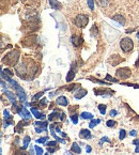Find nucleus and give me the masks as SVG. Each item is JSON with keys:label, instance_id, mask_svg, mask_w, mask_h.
Here are the masks:
<instances>
[{"label": "nucleus", "instance_id": "39", "mask_svg": "<svg viewBox=\"0 0 139 155\" xmlns=\"http://www.w3.org/2000/svg\"><path fill=\"white\" fill-rule=\"evenodd\" d=\"M110 116L111 117H114V116H117V110H111V111H110Z\"/></svg>", "mask_w": 139, "mask_h": 155}, {"label": "nucleus", "instance_id": "7", "mask_svg": "<svg viewBox=\"0 0 139 155\" xmlns=\"http://www.w3.org/2000/svg\"><path fill=\"white\" fill-rule=\"evenodd\" d=\"M16 72H17V75L21 76V77H25L26 73H27V70L25 68V64L22 63L21 65H18L16 68Z\"/></svg>", "mask_w": 139, "mask_h": 155}, {"label": "nucleus", "instance_id": "30", "mask_svg": "<svg viewBox=\"0 0 139 155\" xmlns=\"http://www.w3.org/2000/svg\"><path fill=\"white\" fill-rule=\"evenodd\" d=\"M98 3H100V5H102V7H105V5H108V0H98Z\"/></svg>", "mask_w": 139, "mask_h": 155}, {"label": "nucleus", "instance_id": "25", "mask_svg": "<svg viewBox=\"0 0 139 155\" xmlns=\"http://www.w3.org/2000/svg\"><path fill=\"white\" fill-rule=\"evenodd\" d=\"M71 120H72V122H73L74 124H77V122H78V116H77V114H73V116L71 117Z\"/></svg>", "mask_w": 139, "mask_h": 155}, {"label": "nucleus", "instance_id": "44", "mask_svg": "<svg viewBox=\"0 0 139 155\" xmlns=\"http://www.w3.org/2000/svg\"><path fill=\"white\" fill-rule=\"evenodd\" d=\"M0 155H2V151H1V149H0Z\"/></svg>", "mask_w": 139, "mask_h": 155}, {"label": "nucleus", "instance_id": "29", "mask_svg": "<svg viewBox=\"0 0 139 155\" xmlns=\"http://www.w3.org/2000/svg\"><path fill=\"white\" fill-rule=\"evenodd\" d=\"M43 95V92H39L38 94H35V95L33 96V98H32V101H37L39 100V98H41V96Z\"/></svg>", "mask_w": 139, "mask_h": 155}, {"label": "nucleus", "instance_id": "45", "mask_svg": "<svg viewBox=\"0 0 139 155\" xmlns=\"http://www.w3.org/2000/svg\"><path fill=\"white\" fill-rule=\"evenodd\" d=\"M0 126H1V120H0Z\"/></svg>", "mask_w": 139, "mask_h": 155}, {"label": "nucleus", "instance_id": "22", "mask_svg": "<svg viewBox=\"0 0 139 155\" xmlns=\"http://www.w3.org/2000/svg\"><path fill=\"white\" fill-rule=\"evenodd\" d=\"M30 142V137L29 136H26L25 138H24V147L23 149H26L28 147V144H29Z\"/></svg>", "mask_w": 139, "mask_h": 155}, {"label": "nucleus", "instance_id": "8", "mask_svg": "<svg viewBox=\"0 0 139 155\" xmlns=\"http://www.w3.org/2000/svg\"><path fill=\"white\" fill-rule=\"evenodd\" d=\"M79 136L84 139H90L91 138V133L89 130H81L79 133Z\"/></svg>", "mask_w": 139, "mask_h": 155}, {"label": "nucleus", "instance_id": "6", "mask_svg": "<svg viewBox=\"0 0 139 155\" xmlns=\"http://www.w3.org/2000/svg\"><path fill=\"white\" fill-rule=\"evenodd\" d=\"M15 89H16V92H17V95H18L21 102H25L27 96H26V93H25V91H24L23 88L19 87V84H17V86L15 87Z\"/></svg>", "mask_w": 139, "mask_h": 155}, {"label": "nucleus", "instance_id": "23", "mask_svg": "<svg viewBox=\"0 0 139 155\" xmlns=\"http://www.w3.org/2000/svg\"><path fill=\"white\" fill-rule=\"evenodd\" d=\"M98 109H100V111H101V114H106V106L105 105H100V106H98Z\"/></svg>", "mask_w": 139, "mask_h": 155}, {"label": "nucleus", "instance_id": "36", "mask_svg": "<svg viewBox=\"0 0 139 155\" xmlns=\"http://www.w3.org/2000/svg\"><path fill=\"white\" fill-rule=\"evenodd\" d=\"M104 141H107V142H109V139H108L107 137H103V139L100 141V144H101V146H102V144H103V142H104Z\"/></svg>", "mask_w": 139, "mask_h": 155}, {"label": "nucleus", "instance_id": "27", "mask_svg": "<svg viewBox=\"0 0 139 155\" xmlns=\"http://www.w3.org/2000/svg\"><path fill=\"white\" fill-rule=\"evenodd\" d=\"M106 124H107V126H109V127H112V126L116 125V121H114V120H108V121L106 122Z\"/></svg>", "mask_w": 139, "mask_h": 155}, {"label": "nucleus", "instance_id": "46", "mask_svg": "<svg viewBox=\"0 0 139 155\" xmlns=\"http://www.w3.org/2000/svg\"><path fill=\"white\" fill-rule=\"evenodd\" d=\"M45 155H48V154H45Z\"/></svg>", "mask_w": 139, "mask_h": 155}, {"label": "nucleus", "instance_id": "1", "mask_svg": "<svg viewBox=\"0 0 139 155\" xmlns=\"http://www.w3.org/2000/svg\"><path fill=\"white\" fill-rule=\"evenodd\" d=\"M19 58V51L18 50H13L11 53H8L7 55L3 57V63L7 65H15L18 61Z\"/></svg>", "mask_w": 139, "mask_h": 155}, {"label": "nucleus", "instance_id": "10", "mask_svg": "<svg viewBox=\"0 0 139 155\" xmlns=\"http://www.w3.org/2000/svg\"><path fill=\"white\" fill-rule=\"evenodd\" d=\"M31 112L33 114V116L37 119H45V114H41L37 108H31Z\"/></svg>", "mask_w": 139, "mask_h": 155}, {"label": "nucleus", "instance_id": "21", "mask_svg": "<svg viewBox=\"0 0 139 155\" xmlns=\"http://www.w3.org/2000/svg\"><path fill=\"white\" fill-rule=\"evenodd\" d=\"M80 117H81L82 119H93V116H92L91 114H89V112H82V114H80Z\"/></svg>", "mask_w": 139, "mask_h": 155}, {"label": "nucleus", "instance_id": "9", "mask_svg": "<svg viewBox=\"0 0 139 155\" xmlns=\"http://www.w3.org/2000/svg\"><path fill=\"white\" fill-rule=\"evenodd\" d=\"M18 114L25 119H28V120H30V119H31V114H30V112L28 111L26 108H22V109L18 111Z\"/></svg>", "mask_w": 139, "mask_h": 155}, {"label": "nucleus", "instance_id": "14", "mask_svg": "<svg viewBox=\"0 0 139 155\" xmlns=\"http://www.w3.org/2000/svg\"><path fill=\"white\" fill-rule=\"evenodd\" d=\"M35 125H37V126H39V127H41L43 130H46V128H47L48 123H47V122H46V121H44V122L37 121V122H35Z\"/></svg>", "mask_w": 139, "mask_h": 155}, {"label": "nucleus", "instance_id": "35", "mask_svg": "<svg viewBox=\"0 0 139 155\" xmlns=\"http://www.w3.org/2000/svg\"><path fill=\"white\" fill-rule=\"evenodd\" d=\"M3 114H5V120H7V119H9L10 117V112L8 111V110H5V111H3Z\"/></svg>", "mask_w": 139, "mask_h": 155}, {"label": "nucleus", "instance_id": "11", "mask_svg": "<svg viewBox=\"0 0 139 155\" xmlns=\"http://www.w3.org/2000/svg\"><path fill=\"white\" fill-rule=\"evenodd\" d=\"M56 103H57L58 105H61V106H66L68 104L65 96H60V97H58L57 101H56Z\"/></svg>", "mask_w": 139, "mask_h": 155}, {"label": "nucleus", "instance_id": "37", "mask_svg": "<svg viewBox=\"0 0 139 155\" xmlns=\"http://www.w3.org/2000/svg\"><path fill=\"white\" fill-rule=\"evenodd\" d=\"M106 79H107V80H110V81H114V82H117V81H118L117 79H112V77H111V76H109V75L106 76Z\"/></svg>", "mask_w": 139, "mask_h": 155}, {"label": "nucleus", "instance_id": "15", "mask_svg": "<svg viewBox=\"0 0 139 155\" xmlns=\"http://www.w3.org/2000/svg\"><path fill=\"white\" fill-rule=\"evenodd\" d=\"M87 94V90H84V89H81V90H79V91L77 92V93L75 94V97L77 98V100H79V98H82L84 95Z\"/></svg>", "mask_w": 139, "mask_h": 155}, {"label": "nucleus", "instance_id": "26", "mask_svg": "<svg viewBox=\"0 0 139 155\" xmlns=\"http://www.w3.org/2000/svg\"><path fill=\"white\" fill-rule=\"evenodd\" d=\"M48 139V137H42V138H40V139H37V142L38 143H44V142H46Z\"/></svg>", "mask_w": 139, "mask_h": 155}, {"label": "nucleus", "instance_id": "5", "mask_svg": "<svg viewBox=\"0 0 139 155\" xmlns=\"http://www.w3.org/2000/svg\"><path fill=\"white\" fill-rule=\"evenodd\" d=\"M58 117L60 118L61 121H63L64 119H65V114H63V111H61V110H57V109H56L51 114H49L48 119H49V121H51V120H54V118H58Z\"/></svg>", "mask_w": 139, "mask_h": 155}, {"label": "nucleus", "instance_id": "24", "mask_svg": "<svg viewBox=\"0 0 139 155\" xmlns=\"http://www.w3.org/2000/svg\"><path fill=\"white\" fill-rule=\"evenodd\" d=\"M125 136H126V132H125V130H120V136H119V138L122 140V139H124V138H125Z\"/></svg>", "mask_w": 139, "mask_h": 155}, {"label": "nucleus", "instance_id": "31", "mask_svg": "<svg viewBox=\"0 0 139 155\" xmlns=\"http://www.w3.org/2000/svg\"><path fill=\"white\" fill-rule=\"evenodd\" d=\"M88 5L91 10L94 9V0H88Z\"/></svg>", "mask_w": 139, "mask_h": 155}, {"label": "nucleus", "instance_id": "47", "mask_svg": "<svg viewBox=\"0 0 139 155\" xmlns=\"http://www.w3.org/2000/svg\"><path fill=\"white\" fill-rule=\"evenodd\" d=\"M138 64H139V63H138Z\"/></svg>", "mask_w": 139, "mask_h": 155}, {"label": "nucleus", "instance_id": "32", "mask_svg": "<svg viewBox=\"0 0 139 155\" xmlns=\"http://www.w3.org/2000/svg\"><path fill=\"white\" fill-rule=\"evenodd\" d=\"M134 144H136V150H135V152L139 153V140L138 139L134 140Z\"/></svg>", "mask_w": 139, "mask_h": 155}, {"label": "nucleus", "instance_id": "41", "mask_svg": "<svg viewBox=\"0 0 139 155\" xmlns=\"http://www.w3.org/2000/svg\"><path fill=\"white\" fill-rule=\"evenodd\" d=\"M86 151H87V152H88V153H90V152H91V147H90V146H87Z\"/></svg>", "mask_w": 139, "mask_h": 155}, {"label": "nucleus", "instance_id": "12", "mask_svg": "<svg viewBox=\"0 0 139 155\" xmlns=\"http://www.w3.org/2000/svg\"><path fill=\"white\" fill-rule=\"evenodd\" d=\"M49 3H50V7L53 8V9H55V10H58V9H60V8H61V5L58 2L57 0H49Z\"/></svg>", "mask_w": 139, "mask_h": 155}, {"label": "nucleus", "instance_id": "43", "mask_svg": "<svg viewBox=\"0 0 139 155\" xmlns=\"http://www.w3.org/2000/svg\"><path fill=\"white\" fill-rule=\"evenodd\" d=\"M137 38H138V39H139V31L137 32Z\"/></svg>", "mask_w": 139, "mask_h": 155}, {"label": "nucleus", "instance_id": "28", "mask_svg": "<svg viewBox=\"0 0 139 155\" xmlns=\"http://www.w3.org/2000/svg\"><path fill=\"white\" fill-rule=\"evenodd\" d=\"M34 149H35L37 155H42V154H43V150H42V148H40V147H34Z\"/></svg>", "mask_w": 139, "mask_h": 155}, {"label": "nucleus", "instance_id": "19", "mask_svg": "<svg viewBox=\"0 0 139 155\" xmlns=\"http://www.w3.org/2000/svg\"><path fill=\"white\" fill-rule=\"evenodd\" d=\"M74 77H75V73H74L73 71H70L68 74V76H66V81L68 82L72 81V80L74 79Z\"/></svg>", "mask_w": 139, "mask_h": 155}, {"label": "nucleus", "instance_id": "38", "mask_svg": "<svg viewBox=\"0 0 139 155\" xmlns=\"http://www.w3.org/2000/svg\"><path fill=\"white\" fill-rule=\"evenodd\" d=\"M3 72H5V73H7L9 76H13V73H12L11 71H9V70H5V71H3Z\"/></svg>", "mask_w": 139, "mask_h": 155}, {"label": "nucleus", "instance_id": "33", "mask_svg": "<svg viewBox=\"0 0 139 155\" xmlns=\"http://www.w3.org/2000/svg\"><path fill=\"white\" fill-rule=\"evenodd\" d=\"M46 146H47L48 148H50V147H56V146H57V142H56V141H49V142H47V143H46Z\"/></svg>", "mask_w": 139, "mask_h": 155}, {"label": "nucleus", "instance_id": "3", "mask_svg": "<svg viewBox=\"0 0 139 155\" xmlns=\"http://www.w3.org/2000/svg\"><path fill=\"white\" fill-rule=\"evenodd\" d=\"M88 23H89V18L87 17L86 15H82V14H80V15H77L75 18V25L77 26V27L79 28H84L87 25H88Z\"/></svg>", "mask_w": 139, "mask_h": 155}, {"label": "nucleus", "instance_id": "34", "mask_svg": "<svg viewBox=\"0 0 139 155\" xmlns=\"http://www.w3.org/2000/svg\"><path fill=\"white\" fill-rule=\"evenodd\" d=\"M46 103H47V101H46V98H43V100L40 102V106H42V107H45L46 106Z\"/></svg>", "mask_w": 139, "mask_h": 155}, {"label": "nucleus", "instance_id": "2", "mask_svg": "<svg viewBox=\"0 0 139 155\" xmlns=\"http://www.w3.org/2000/svg\"><path fill=\"white\" fill-rule=\"evenodd\" d=\"M120 46L123 51L128 53V51H131V50L134 48V43H133V41L130 39V38H124V39L121 40Z\"/></svg>", "mask_w": 139, "mask_h": 155}, {"label": "nucleus", "instance_id": "18", "mask_svg": "<svg viewBox=\"0 0 139 155\" xmlns=\"http://www.w3.org/2000/svg\"><path fill=\"white\" fill-rule=\"evenodd\" d=\"M71 149H72V151H73V152L77 153V154H79V153L81 152V149L78 147V144L76 143V142H74V143L72 144V148Z\"/></svg>", "mask_w": 139, "mask_h": 155}, {"label": "nucleus", "instance_id": "4", "mask_svg": "<svg viewBox=\"0 0 139 155\" xmlns=\"http://www.w3.org/2000/svg\"><path fill=\"white\" fill-rule=\"evenodd\" d=\"M132 74L131 70L128 68H119L118 71H117V77L119 78H128Z\"/></svg>", "mask_w": 139, "mask_h": 155}, {"label": "nucleus", "instance_id": "42", "mask_svg": "<svg viewBox=\"0 0 139 155\" xmlns=\"http://www.w3.org/2000/svg\"><path fill=\"white\" fill-rule=\"evenodd\" d=\"M130 135L131 136H135V135H136V132H135V130H132V132L130 133Z\"/></svg>", "mask_w": 139, "mask_h": 155}, {"label": "nucleus", "instance_id": "20", "mask_svg": "<svg viewBox=\"0 0 139 155\" xmlns=\"http://www.w3.org/2000/svg\"><path fill=\"white\" fill-rule=\"evenodd\" d=\"M101 123V120L100 119H94V120H92L91 122H90V124H89V127L90 128H93L95 125H98V124H100Z\"/></svg>", "mask_w": 139, "mask_h": 155}, {"label": "nucleus", "instance_id": "40", "mask_svg": "<svg viewBox=\"0 0 139 155\" xmlns=\"http://www.w3.org/2000/svg\"><path fill=\"white\" fill-rule=\"evenodd\" d=\"M35 132H37V133H42V132H43V130H42L41 127H39V126H37V128H35Z\"/></svg>", "mask_w": 139, "mask_h": 155}, {"label": "nucleus", "instance_id": "17", "mask_svg": "<svg viewBox=\"0 0 139 155\" xmlns=\"http://www.w3.org/2000/svg\"><path fill=\"white\" fill-rule=\"evenodd\" d=\"M5 95L8 96V97L10 98V101H11L12 103H13V104H15V95H14L13 93H12V92H10V91H5Z\"/></svg>", "mask_w": 139, "mask_h": 155}, {"label": "nucleus", "instance_id": "13", "mask_svg": "<svg viewBox=\"0 0 139 155\" xmlns=\"http://www.w3.org/2000/svg\"><path fill=\"white\" fill-rule=\"evenodd\" d=\"M71 41L73 42V44L75 46H78L80 45V43H81V39H80L79 37H77V35H73L71 39Z\"/></svg>", "mask_w": 139, "mask_h": 155}, {"label": "nucleus", "instance_id": "16", "mask_svg": "<svg viewBox=\"0 0 139 155\" xmlns=\"http://www.w3.org/2000/svg\"><path fill=\"white\" fill-rule=\"evenodd\" d=\"M114 21H119V23H120L121 25H124V24H125V19H124L123 16H121V15H116V16H114Z\"/></svg>", "mask_w": 139, "mask_h": 155}]
</instances>
